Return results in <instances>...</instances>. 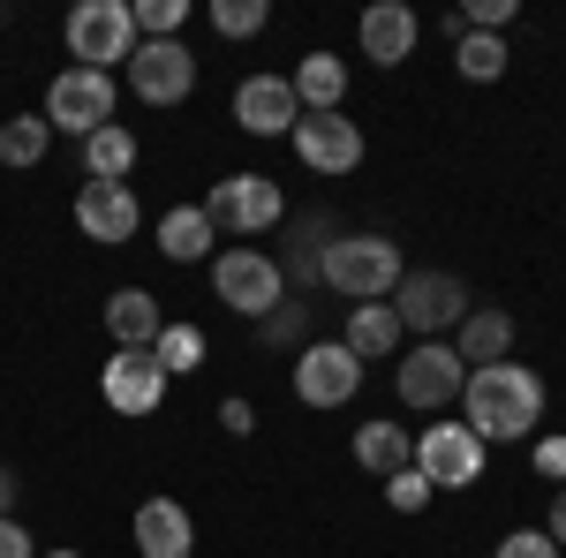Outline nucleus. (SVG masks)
<instances>
[{"instance_id":"f257e3e1","label":"nucleus","mask_w":566,"mask_h":558,"mask_svg":"<svg viewBox=\"0 0 566 558\" xmlns=\"http://www.w3.org/2000/svg\"><path fill=\"white\" fill-rule=\"evenodd\" d=\"M461 408H469V430L483 445H522L544 423V378L528 362H483L461 386Z\"/></svg>"},{"instance_id":"f03ea898","label":"nucleus","mask_w":566,"mask_h":558,"mask_svg":"<svg viewBox=\"0 0 566 558\" xmlns=\"http://www.w3.org/2000/svg\"><path fill=\"white\" fill-rule=\"evenodd\" d=\"M400 242L392 234H340V242H325V287L340 302H386L400 287Z\"/></svg>"},{"instance_id":"7ed1b4c3","label":"nucleus","mask_w":566,"mask_h":558,"mask_svg":"<svg viewBox=\"0 0 566 558\" xmlns=\"http://www.w3.org/2000/svg\"><path fill=\"white\" fill-rule=\"evenodd\" d=\"M386 302H392V317H400V333H416V340H446L476 309L461 272H400V287Z\"/></svg>"},{"instance_id":"20e7f679","label":"nucleus","mask_w":566,"mask_h":558,"mask_svg":"<svg viewBox=\"0 0 566 558\" xmlns=\"http://www.w3.org/2000/svg\"><path fill=\"white\" fill-rule=\"evenodd\" d=\"M136 45L144 39H136L129 0H76V8H69V53H76V69L114 76V69H129Z\"/></svg>"},{"instance_id":"39448f33","label":"nucleus","mask_w":566,"mask_h":558,"mask_svg":"<svg viewBox=\"0 0 566 558\" xmlns=\"http://www.w3.org/2000/svg\"><path fill=\"white\" fill-rule=\"evenodd\" d=\"M212 295L234 309V317H272L280 302H287V280H280V264L264 257V250H242V242H227L212 257Z\"/></svg>"},{"instance_id":"423d86ee","label":"nucleus","mask_w":566,"mask_h":558,"mask_svg":"<svg viewBox=\"0 0 566 558\" xmlns=\"http://www.w3.org/2000/svg\"><path fill=\"white\" fill-rule=\"evenodd\" d=\"M205 219H212L219 234H272L280 219H287V197H280V181L272 173H227L212 181V197H205Z\"/></svg>"},{"instance_id":"0eeeda50","label":"nucleus","mask_w":566,"mask_h":558,"mask_svg":"<svg viewBox=\"0 0 566 558\" xmlns=\"http://www.w3.org/2000/svg\"><path fill=\"white\" fill-rule=\"evenodd\" d=\"M114 122V76H98V69H61L53 84H45V129L53 136H98Z\"/></svg>"},{"instance_id":"6e6552de","label":"nucleus","mask_w":566,"mask_h":558,"mask_svg":"<svg viewBox=\"0 0 566 558\" xmlns=\"http://www.w3.org/2000/svg\"><path fill=\"white\" fill-rule=\"evenodd\" d=\"M483 445L469 423H431L423 438H416V453H408V468L423 475L431 491H469V483H483Z\"/></svg>"},{"instance_id":"1a4fd4ad","label":"nucleus","mask_w":566,"mask_h":558,"mask_svg":"<svg viewBox=\"0 0 566 558\" xmlns=\"http://www.w3.org/2000/svg\"><path fill=\"white\" fill-rule=\"evenodd\" d=\"M392 386H400V400L408 408H453L461 400V386H469V362L453 355V340H416L408 355H400V370H392Z\"/></svg>"},{"instance_id":"9d476101","label":"nucleus","mask_w":566,"mask_h":558,"mask_svg":"<svg viewBox=\"0 0 566 558\" xmlns=\"http://www.w3.org/2000/svg\"><path fill=\"white\" fill-rule=\"evenodd\" d=\"M129 91L144 106H181V98L197 91V53L181 39H144L129 53Z\"/></svg>"},{"instance_id":"9b49d317","label":"nucleus","mask_w":566,"mask_h":558,"mask_svg":"<svg viewBox=\"0 0 566 558\" xmlns=\"http://www.w3.org/2000/svg\"><path fill=\"white\" fill-rule=\"evenodd\" d=\"M355 392H363V362L340 340H310L295 362V400L303 408H348Z\"/></svg>"},{"instance_id":"f8f14e48","label":"nucleus","mask_w":566,"mask_h":558,"mask_svg":"<svg viewBox=\"0 0 566 558\" xmlns=\"http://www.w3.org/2000/svg\"><path fill=\"white\" fill-rule=\"evenodd\" d=\"M287 144H295V159L310 173H355L363 167V122H348V114H303L287 129Z\"/></svg>"},{"instance_id":"ddd939ff","label":"nucleus","mask_w":566,"mask_h":558,"mask_svg":"<svg viewBox=\"0 0 566 558\" xmlns=\"http://www.w3.org/2000/svg\"><path fill=\"white\" fill-rule=\"evenodd\" d=\"M355 39H363V61L370 69H400L416 39H423V15L408 8V0H370L363 15H355Z\"/></svg>"},{"instance_id":"4468645a","label":"nucleus","mask_w":566,"mask_h":558,"mask_svg":"<svg viewBox=\"0 0 566 558\" xmlns=\"http://www.w3.org/2000/svg\"><path fill=\"white\" fill-rule=\"evenodd\" d=\"M98 392H106V408H122V415H151V408L167 400V370H159L151 347H114Z\"/></svg>"},{"instance_id":"2eb2a0df","label":"nucleus","mask_w":566,"mask_h":558,"mask_svg":"<svg viewBox=\"0 0 566 558\" xmlns=\"http://www.w3.org/2000/svg\"><path fill=\"white\" fill-rule=\"evenodd\" d=\"M76 227H84L91 242H129L144 212H136V189L129 181H84L76 189Z\"/></svg>"},{"instance_id":"dca6fc26","label":"nucleus","mask_w":566,"mask_h":558,"mask_svg":"<svg viewBox=\"0 0 566 558\" xmlns=\"http://www.w3.org/2000/svg\"><path fill=\"white\" fill-rule=\"evenodd\" d=\"M234 122L250 136H287L303 122V106H295V84L287 76H250V84H234Z\"/></svg>"},{"instance_id":"f3484780","label":"nucleus","mask_w":566,"mask_h":558,"mask_svg":"<svg viewBox=\"0 0 566 558\" xmlns=\"http://www.w3.org/2000/svg\"><path fill=\"white\" fill-rule=\"evenodd\" d=\"M325 242H340V227H333V212H310V219H295V234H287V250H280V280L287 287H325Z\"/></svg>"},{"instance_id":"a211bd4d","label":"nucleus","mask_w":566,"mask_h":558,"mask_svg":"<svg viewBox=\"0 0 566 558\" xmlns=\"http://www.w3.org/2000/svg\"><path fill=\"white\" fill-rule=\"evenodd\" d=\"M136 551L144 558H189L197 551V520L181 498H144L136 506Z\"/></svg>"},{"instance_id":"6ab92c4d","label":"nucleus","mask_w":566,"mask_h":558,"mask_svg":"<svg viewBox=\"0 0 566 558\" xmlns=\"http://www.w3.org/2000/svg\"><path fill=\"white\" fill-rule=\"evenodd\" d=\"M453 355H461L469 370L506 362V355H514V317H506V309H491V302H476V309L453 325Z\"/></svg>"},{"instance_id":"aec40b11","label":"nucleus","mask_w":566,"mask_h":558,"mask_svg":"<svg viewBox=\"0 0 566 558\" xmlns=\"http://www.w3.org/2000/svg\"><path fill=\"white\" fill-rule=\"evenodd\" d=\"M219 227L212 219H205V204H175V212L159 219V257L167 264H212L219 250Z\"/></svg>"},{"instance_id":"412c9836","label":"nucleus","mask_w":566,"mask_h":558,"mask_svg":"<svg viewBox=\"0 0 566 558\" xmlns=\"http://www.w3.org/2000/svg\"><path fill=\"white\" fill-rule=\"evenodd\" d=\"M167 333V317H159V295H144V287H122V295H106V340L114 347H151Z\"/></svg>"},{"instance_id":"4be33fe9","label":"nucleus","mask_w":566,"mask_h":558,"mask_svg":"<svg viewBox=\"0 0 566 558\" xmlns=\"http://www.w3.org/2000/svg\"><path fill=\"white\" fill-rule=\"evenodd\" d=\"M287 84H295V106H303V114H340V98H348V61H340V53H303V69H295Z\"/></svg>"},{"instance_id":"5701e85b","label":"nucleus","mask_w":566,"mask_h":558,"mask_svg":"<svg viewBox=\"0 0 566 558\" xmlns=\"http://www.w3.org/2000/svg\"><path fill=\"white\" fill-rule=\"evenodd\" d=\"M400 340H408V333H400L392 302H355V309H348V333H340V347H348L355 362H378V355H392Z\"/></svg>"},{"instance_id":"b1692460","label":"nucleus","mask_w":566,"mask_h":558,"mask_svg":"<svg viewBox=\"0 0 566 558\" xmlns=\"http://www.w3.org/2000/svg\"><path fill=\"white\" fill-rule=\"evenodd\" d=\"M129 173H136V136L122 122L84 136V181H129Z\"/></svg>"},{"instance_id":"393cba45","label":"nucleus","mask_w":566,"mask_h":558,"mask_svg":"<svg viewBox=\"0 0 566 558\" xmlns=\"http://www.w3.org/2000/svg\"><path fill=\"white\" fill-rule=\"evenodd\" d=\"M408 453H416L408 423H363V430H355V461H363L370 475H400V468H408Z\"/></svg>"},{"instance_id":"a878e982","label":"nucleus","mask_w":566,"mask_h":558,"mask_svg":"<svg viewBox=\"0 0 566 558\" xmlns=\"http://www.w3.org/2000/svg\"><path fill=\"white\" fill-rule=\"evenodd\" d=\"M45 151H53V129H45V114H8L0 122V167H39Z\"/></svg>"},{"instance_id":"bb28decb","label":"nucleus","mask_w":566,"mask_h":558,"mask_svg":"<svg viewBox=\"0 0 566 558\" xmlns=\"http://www.w3.org/2000/svg\"><path fill=\"white\" fill-rule=\"evenodd\" d=\"M506 61H514L506 39H483V31H469V39L453 45V69H461L469 84H499V76H506Z\"/></svg>"},{"instance_id":"cd10ccee","label":"nucleus","mask_w":566,"mask_h":558,"mask_svg":"<svg viewBox=\"0 0 566 558\" xmlns=\"http://www.w3.org/2000/svg\"><path fill=\"white\" fill-rule=\"evenodd\" d=\"M151 355H159V370H167V378H189V370H197V362H205V333H197V325H167V333H159V340H151Z\"/></svg>"},{"instance_id":"c85d7f7f","label":"nucleus","mask_w":566,"mask_h":558,"mask_svg":"<svg viewBox=\"0 0 566 558\" xmlns=\"http://www.w3.org/2000/svg\"><path fill=\"white\" fill-rule=\"evenodd\" d=\"M264 23H272L264 0H212V31L219 39H258Z\"/></svg>"},{"instance_id":"c756f323","label":"nucleus","mask_w":566,"mask_h":558,"mask_svg":"<svg viewBox=\"0 0 566 558\" xmlns=\"http://www.w3.org/2000/svg\"><path fill=\"white\" fill-rule=\"evenodd\" d=\"M136 39H181V23H189V0H136Z\"/></svg>"},{"instance_id":"7c9ffc66","label":"nucleus","mask_w":566,"mask_h":558,"mask_svg":"<svg viewBox=\"0 0 566 558\" xmlns=\"http://www.w3.org/2000/svg\"><path fill=\"white\" fill-rule=\"evenodd\" d=\"M303 333H310V295H287V302H280V309H272V317L258 325V340H264V347H295Z\"/></svg>"},{"instance_id":"2f4dec72","label":"nucleus","mask_w":566,"mask_h":558,"mask_svg":"<svg viewBox=\"0 0 566 558\" xmlns=\"http://www.w3.org/2000/svg\"><path fill=\"white\" fill-rule=\"evenodd\" d=\"M386 506H392V514H423V506H431V483H423L416 468L386 475Z\"/></svg>"},{"instance_id":"473e14b6","label":"nucleus","mask_w":566,"mask_h":558,"mask_svg":"<svg viewBox=\"0 0 566 558\" xmlns=\"http://www.w3.org/2000/svg\"><path fill=\"white\" fill-rule=\"evenodd\" d=\"M491 558H559V544H552L544 528H514V536H506Z\"/></svg>"},{"instance_id":"72a5a7b5","label":"nucleus","mask_w":566,"mask_h":558,"mask_svg":"<svg viewBox=\"0 0 566 558\" xmlns=\"http://www.w3.org/2000/svg\"><path fill=\"white\" fill-rule=\"evenodd\" d=\"M0 558H39V544H31V528H23L15 514L0 520Z\"/></svg>"},{"instance_id":"f704fd0d","label":"nucleus","mask_w":566,"mask_h":558,"mask_svg":"<svg viewBox=\"0 0 566 558\" xmlns=\"http://www.w3.org/2000/svg\"><path fill=\"white\" fill-rule=\"evenodd\" d=\"M219 423L234 430V438H250V430H258V408H250V400H219Z\"/></svg>"},{"instance_id":"c9c22d12","label":"nucleus","mask_w":566,"mask_h":558,"mask_svg":"<svg viewBox=\"0 0 566 558\" xmlns=\"http://www.w3.org/2000/svg\"><path fill=\"white\" fill-rule=\"evenodd\" d=\"M536 468H544V475H566V438H544V445H536Z\"/></svg>"},{"instance_id":"e433bc0d","label":"nucleus","mask_w":566,"mask_h":558,"mask_svg":"<svg viewBox=\"0 0 566 558\" xmlns=\"http://www.w3.org/2000/svg\"><path fill=\"white\" fill-rule=\"evenodd\" d=\"M544 536H552V544H566V483H559V498H552V514H544Z\"/></svg>"},{"instance_id":"4c0bfd02","label":"nucleus","mask_w":566,"mask_h":558,"mask_svg":"<svg viewBox=\"0 0 566 558\" xmlns=\"http://www.w3.org/2000/svg\"><path fill=\"white\" fill-rule=\"evenodd\" d=\"M8 506H15V475L0 468V520H8Z\"/></svg>"},{"instance_id":"58836bf2","label":"nucleus","mask_w":566,"mask_h":558,"mask_svg":"<svg viewBox=\"0 0 566 558\" xmlns=\"http://www.w3.org/2000/svg\"><path fill=\"white\" fill-rule=\"evenodd\" d=\"M45 558H84V551H45Z\"/></svg>"}]
</instances>
